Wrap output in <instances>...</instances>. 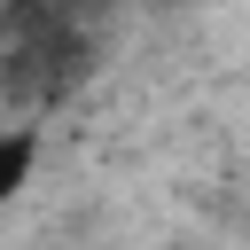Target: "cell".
Here are the masks:
<instances>
[{
	"instance_id": "6da1fadb",
	"label": "cell",
	"mask_w": 250,
	"mask_h": 250,
	"mask_svg": "<svg viewBox=\"0 0 250 250\" xmlns=\"http://www.w3.org/2000/svg\"><path fill=\"white\" fill-rule=\"evenodd\" d=\"M31 164H39V133L31 125H8V141H0V203H16L31 188Z\"/></svg>"
},
{
	"instance_id": "7a4b0ae2",
	"label": "cell",
	"mask_w": 250,
	"mask_h": 250,
	"mask_svg": "<svg viewBox=\"0 0 250 250\" xmlns=\"http://www.w3.org/2000/svg\"><path fill=\"white\" fill-rule=\"evenodd\" d=\"M31 8H47V0H23V16H31Z\"/></svg>"
}]
</instances>
